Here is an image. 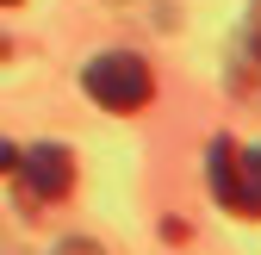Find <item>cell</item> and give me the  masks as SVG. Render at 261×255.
Masks as SVG:
<instances>
[{
	"mask_svg": "<svg viewBox=\"0 0 261 255\" xmlns=\"http://www.w3.org/2000/svg\"><path fill=\"white\" fill-rule=\"evenodd\" d=\"M81 87H87L106 112H118V118L143 112V106L155 100V75H149V62L130 56V50H106V56H93L87 75H81Z\"/></svg>",
	"mask_w": 261,
	"mask_h": 255,
	"instance_id": "obj_1",
	"label": "cell"
},
{
	"mask_svg": "<svg viewBox=\"0 0 261 255\" xmlns=\"http://www.w3.org/2000/svg\"><path fill=\"white\" fill-rule=\"evenodd\" d=\"M212 193H218V206L261 218V143L255 149H237L230 137L212 143Z\"/></svg>",
	"mask_w": 261,
	"mask_h": 255,
	"instance_id": "obj_2",
	"label": "cell"
},
{
	"mask_svg": "<svg viewBox=\"0 0 261 255\" xmlns=\"http://www.w3.org/2000/svg\"><path fill=\"white\" fill-rule=\"evenodd\" d=\"M13 168H19V193H25V206H56V199H69V187H75V156L62 149V143L25 149Z\"/></svg>",
	"mask_w": 261,
	"mask_h": 255,
	"instance_id": "obj_3",
	"label": "cell"
},
{
	"mask_svg": "<svg viewBox=\"0 0 261 255\" xmlns=\"http://www.w3.org/2000/svg\"><path fill=\"white\" fill-rule=\"evenodd\" d=\"M56 255H106V249L87 243V237H69V243H56Z\"/></svg>",
	"mask_w": 261,
	"mask_h": 255,
	"instance_id": "obj_4",
	"label": "cell"
},
{
	"mask_svg": "<svg viewBox=\"0 0 261 255\" xmlns=\"http://www.w3.org/2000/svg\"><path fill=\"white\" fill-rule=\"evenodd\" d=\"M249 50L261 56V0H255V19H249Z\"/></svg>",
	"mask_w": 261,
	"mask_h": 255,
	"instance_id": "obj_5",
	"label": "cell"
},
{
	"mask_svg": "<svg viewBox=\"0 0 261 255\" xmlns=\"http://www.w3.org/2000/svg\"><path fill=\"white\" fill-rule=\"evenodd\" d=\"M13 162H19V149H13V143H0V174H7Z\"/></svg>",
	"mask_w": 261,
	"mask_h": 255,
	"instance_id": "obj_6",
	"label": "cell"
},
{
	"mask_svg": "<svg viewBox=\"0 0 261 255\" xmlns=\"http://www.w3.org/2000/svg\"><path fill=\"white\" fill-rule=\"evenodd\" d=\"M0 7H13V0H0Z\"/></svg>",
	"mask_w": 261,
	"mask_h": 255,
	"instance_id": "obj_7",
	"label": "cell"
}]
</instances>
